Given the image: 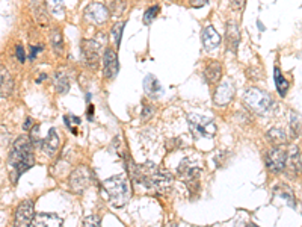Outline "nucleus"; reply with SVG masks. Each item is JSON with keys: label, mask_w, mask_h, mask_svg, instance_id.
Returning <instances> with one entry per match:
<instances>
[{"label": "nucleus", "mask_w": 302, "mask_h": 227, "mask_svg": "<svg viewBox=\"0 0 302 227\" xmlns=\"http://www.w3.org/2000/svg\"><path fill=\"white\" fill-rule=\"evenodd\" d=\"M203 44L207 50H212V49H216L219 44H221V35L216 32V29L213 26H207L204 31H203Z\"/></svg>", "instance_id": "obj_14"}, {"label": "nucleus", "mask_w": 302, "mask_h": 227, "mask_svg": "<svg viewBox=\"0 0 302 227\" xmlns=\"http://www.w3.org/2000/svg\"><path fill=\"white\" fill-rule=\"evenodd\" d=\"M275 85H277V90H278V93H280V96L281 97H284L286 94H287V90H289V82H287V79L283 76V73L280 71V68L277 67L275 68Z\"/></svg>", "instance_id": "obj_24"}, {"label": "nucleus", "mask_w": 302, "mask_h": 227, "mask_svg": "<svg viewBox=\"0 0 302 227\" xmlns=\"http://www.w3.org/2000/svg\"><path fill=\"white\" fill-rule=\"evenodd\" d=\"M32 124H33L32 118H26V121H24V129H26V130H30V129H32Z\"/></svg>", "instance_id": "obj_37"}, {"label": "nucleus", "mask_w": 302, "mask_h": 227, "mask_svg": "<svg viewBox=\"0 0 302 227\" xmlns=\"http://www.w3.org/2000/svg\"><path fill=\"white\" fill-rule=\"evenodd\" d=\"M46 6L53 15L63 14V2L62 0H46Z\"/></svg>", "instance_id": "obj_25"}, {"label": "nucleus", "mask_w": 302, "mask_h": 227, "mask_svg": "<svg viewBox=\"0 0 302 227\" xmlns=\"http://www.w3.org/2000/svg\"><path fill=\"white\" fill-rule=\"evenodd\" d=\"M290 127H292V130H293V135H299V132H301V118H299V115L296 112H292V117H290Z\"/></svg>", "instance_id": "obj_29"}, {"label": "nucleus", "mask_w": 302, "mask_h": 227, "mask_svg": "<svg viewBox=\"0 0 302 227\" xmlns=\"http://www.w3.org/2000/svg\"><path fill=\"white\" fill-rule=\"evenodd\" d=\"M157 12H159V6H157V5H154V6H151L150 9H147V12H145V15H144V23H145V24H150V23L156 18Z\"/></svg>", "instance_id": "obj_30"}, {"label": "nucleus", "mask_w": 302, "mask_h": 227, "mask_svg": "<svg viewBox=\"0 0 302 227\" xmlns=\"http://www.w3.org/2000/svg\"><path fill=\"white\" fill-rule=\"evenodd\" d=\"M267 141L274 146V147H283L287 143V135L283 129L280 127H274L266 133Z\"/></svg>", "instance_id": "obj_21"}, {"label": "nucleus", "mask_w": 302, "mask_h": 227, "mask_svg": "<svg viewBox=\"0 0 302 227\" xmlns=\"http://www.w3.org/2000/svg\"><path fill=\"white\" fill-rule=\"evenodd\" d=\"M35 227H62V220L55 214H35L33 217Z\"/></svg>", "instance_id": "obj_15"}, {"label": "nucleus", "mask_w": 302, "mask_h": 227, "mask_svg": "<svg viewBox=\"0 0 302 227\" xmlns=\"http://www.w3.org/2000/svg\"><path fill=\"white\" fill-rule=\"evenodd\" d=\"M15 52H17L15 55H17V58H18V61L23 64V62L26 61V56H24V50H23V46H17V50H15Z\"/></svg>", "instance_id": "obj_33"}, {"label": "nucleus", "mask_w": 302, "mask_h": 227, "mask_svg": "<svg viewBox=\"0 0 302 227\" xmlns=\"http://www.w3.org/2000/svg\"><path fill=\"white\" fill-rule=\"evenodd\" d=\"M82 53H83V61L85 64L95 70L100 64V58H102V46L94 41V40H83L82 41Z\"/></svg>", "instance_id": "obj_6"}, {"label": "nucleus", "mask_w": 302, "mask_h": 227, "mask_svg": "<svg viewBox=\"0 0 302 227\" xmlns=\"http://www.w3.org/2000/svg\"><path fill=\"white\" fill-rule=\"evenodd\" d=\"M33 217H35L33 202L32 200H24L15 209V220H14L15 227H32Z\"/></svg>", "instance_id": "obj_8"}, {"label": "nucleus", "mask_w": 302, "mask_h": 227, "mask_svg": "<svg viewBox=\"0 0 302 227\" xmlns=\"http://www.w3.org/2000/svg\"><path fill=\"white\" fill-rule=\"evenodd\" d=\"M92 182V173L88 167L82 165L79 168L71 173V177H70V186L74 192H83L86 188H89Z\"/></svg>", "instance_id": "obj_7"}, {"label": "nucleus", "mask_w": 302, "mask_h": 227, "mask_svg": "<svg viewBox=\"0 0 302 227\" xmlns=\"http://www.w3.org/2000/svg\"><path fill=\"white\" fill-rule=\"evenodd\" d=\"M204 77L209 83H216L222 77V67L219 62H210L204 70Z\"/></svg>", "instance_id": "obj_20"}, {"label": "nucleus", "mask_w": 302, "mask_h": 227, "mask_svg": "<svg viewBox=\"0 0 302 227\" xmlns=\"http://www.w3.org/2000/svg\"><path fill=\"white\" fill-rule=\"evenodd\" d=\"M43 50V46H30V59H35V56L38 55V52Z\"/></svg>", "instance_id": "obj_34"}, {"label": "nucleus", "mask_w": 302, "mask_h": 227, "mask_svg": "<svg viewBox=\"0 0 302 227\" xmlns=\"http://www.w3.org/2000/svg\"><path fill=\"white\" fill-rule=\"evenodd\" d=\"M55 88L59 94H65L68 90H70V79H68V74L65 70H59L56 74H55Z\"/></svg>", "instance_id": "obj_23"}, {"label": "nucleus", "mask_w": 302, "mask_h": 227, "mask_svg": "<svg viewBox=\"0 0 302 227\" xmlns=\"http://www.w3.org/2000/svg\"><path fill=\"white\" fill-rule=\"evenodd\" d=\"M35 162L32 153V139L27 136H20L9 153V167L14 170V174L20 177L24 171H27Z\"/></svg>", "instance_id": "obj_2"}, {"label": "nucleus", "mask_w": 302, "mask_h": 227, "mask_svg": "<svg viewBox=\"0 0 302 227\" xmlns=\"http://www.w3.org/2000/svg\"><path fill=\"white\" fill-rule=\"evenodd\" d=\"M150 117H153V108L148 106L147 103H144V109H142V120H148Z\"/></svg>", "instance_id": "obj_32"}, {"label": "nucleus", "mask_w": 302, "mask_h": 227, "mask_svg": "<svg viewBox=\"0 0 302 227\" xmlns=\"http://www.w3.org/2000/svg\"><path fill=\"white\" fill-rule=\"evenodd\" d=\"M63 120H65V124L68 126V129L76 135L77 133V129L76 127L80 124V118L79 117H74V115H65Z\"/></svg>", "instance_id": "obj_27"}, {"label": "nucleus", "mask_w": 302, "mask_h": 227, "mask_svg": "<svg viewBox=\"0 0 302 227\" xmlns=\"http://www.w3.org/2000/svg\"><path fill=\"white\" fill-rule=\"evenodd\" d=\"M124 26H125V23L120 21V23L114 24V27H112V40H114V43H115L117 47L120 46L121 37H122V32H124Z\"/></svg>", "instance_id": "obj_26"}, {"label": "nucleus", "mask_w": 302, "mask_h": 227, "mask_svg": "<svg viewBox=\"0 0 302 227\" xmlns=\"http://www.w3.org/2000/svg\"><path fill=\"white\" fill-rule=\"evenodd\" d=\"M173 227H174V226H173Z\"/></svg>", "instance_id": "obj_41"}, {"label": "nucleus", "mask_w": 302, "mask_h": 227, "mask_svg": "<svg viewBox=\"0 0 302 227\" xmlns=\"http://www.w3.org/2000/svg\"><path fill=\"white\" fill-rule=\"evenodd\" d=\"M131 176L138 183L144 185L148 189H157L159 192H168L173 185V176L151 162L135 167Z\"/></svg>", "instance_id": "obj_1"}, {"label": "nucleus", "mask_w": 302, "mask_h": 227, "mask_svg": "<svg viewBox=\"0 0 302 227\" xmlns=\"http://www.w3.org/2000/svg\"><path fill=\"white\" fill-rule=\"evenodd\" d=\"M46 77H47V76H46V74H43V76H40V79H38V82H41V80H44V79H46Z\"/></svg>", "instance_id": "obj_39"}, {"label": "nucleus", "mask_w": 302, "mask_h": 227, "mask_svg": "<svg viewBox=\"0 0 302 227\" xmlns=\"http://www.w3.org/2000/svg\"><path fill=\"white\" fill-rule=\"evenodd\" d=\"M287 152L283 147H274L266 155V165L274 173H281L286 167Z\"/></svg>", "instance_id": "obj_10"}, {"label": "nucleus", "mask_w": 302, "mask_h": 227, "mask_svg": "<svg viewBox=\"0 0 302 227\" xmlns=\"http://www.w3.org/2000/svg\"><path fill=\"white\" fill-rule=\"evenodd\" d=\"M286 165H289V168L292 170L293 174H299V171H301V153H299L298 147L290 149V153L287 155V159H286Z\"/></svg>", "instance_id": "obj_22"}, {"label": "nucleus", "mask_w": 302, "mask_h": 227, "mask_svg": "<svg viewBox=\"0 0 302 227\" xmlns=\"http://www.w3.org/2000/svg\"><path fill=\"white\" fill-rule=\"evenodd\" d=\"M83 14H85V18H86L89 23H94V24H103V23H106V21L109 20V17H111L109 9H108L103 3H98V2L88 5Z\"/></svg>", "instance_id": "obj_9"}, {"label": "nucleus", "mask_w": 302, "mask_h": 227, "mask_svg": "<svg viewBox=\"0 0 302 227\" xmlns=\"http://www.w3.org/2000/svg\"><path fill=\"white\" fill-rule=\"evenodd\" d=\"M41 146L44 147V150H46V153L49 156H53L58 152V149H59V135H58L56 129L52 127L49 130V133L44 138V141H41Z\"/></svg>", "instance_id": "obj_16"}, {"label": "nucleus", "mask_w": 302, "mask_h": 227, "mask_svg": "<svg viewBox=\"0 0 302 227\" xmlns=\"http://www.w3.org/2000/svg\"><path fill=\"white\" fill-rule=\"evenodd\" d=\"M233 96H234V83L231 80H225L216 88L215 96H213V102L218 106H225L231 102Z\"/></svg>", "instance_id": "obj_12"}, {"label": "nucleus", "mask_w": 302, "mask_h": 227, "mask_svg": "<svg viewBox=\"0 0 302 227\" xmlns=\"http://www.w3.org/2000/svg\"><path fill=\"white\" fill-rule=\"evenodd\" d=\"M239 40H241V34H239V26L234 21H228L227 23V44L228 49L231 52L236 53L238 46H239Z\"/></svg>", "instance_id": "obj_17"}, {"label": "nucleus", "mask_w": 302, "mask_h": 227, "mask_svg": "<svg viewBox=\"0 0 302 227\" xmlns=\"http://www.w3.org/2000/svg\"><path fill=\"white\" fill-rule=\"evenodd\" d=\"M246 227H257V226H254V224H249V226H246Z\"/></svg>", "instance_id": "obj_40"}, {"label": "nucleus", "mask_w": 302, "mask_h": 227, "mask_svg": "<svg viewBox=\"0 0 302 227\" xmlns=\"http://www.w3.org/2000/svg\"><path fill=\"white\" fill-rule=\"evenodd\" d=\"M231 5L234 9H243L245 6V0H231Z\"/></svg>", "instance_id": "obj_35"}, {"label": "nucleus", "mask_w": 302, "mask_h": 227, "mask_svg": "<svg viewBox=\"0 0 302 227\" xmlns=\"http://www.w3.org/2000/svg\"><path fill=\"white\" fill-rule=\"evenodd\" d=\"M82 227H100V218L97 215H89L85 218Z\"/></svg>", "instance_id": "obj_31"}, {"label": "nucleus", "mask_w": 302, "mask_h": 227, "mask_svg": "<svg viewBox=\"0 0 302 227\" xmlns=\"http://www.w3.org/2000/svg\"><path fill=\"white\" fill-rule=\"evenodd\" d=\"M105 67H103V73L108 79H112L117 76L118 73V58L114 49H106L105 58H103Z\"/></svg>", "instance_id": "obj_13"}, {"label": "nucleus", "mask_w": 302, "mask_h": 227, "mask_svg": "<svg viewBox=\"0 0 302 227\" xmlns=\"http://www.w3.org/2000/svg\"><path fill=\"white\" fill-rule=\"evenodd\" d=\"M187 121L190 132L193 133L195 138H212L216 133V124L207 117L198 114H189Z\"/></svg>", "instance_id": "obj_5"}, {"label": "nucleus", "mask_w": 302, "mask_h": 227, "mask_svg": "<svg viewBox=\"0 0 302 227\" xmlns=\"http://www.w3.org/2000/svg\"><path fill=\"white\" fill-rule=\"evenodd\" d=\"M243 102L245 105L255 114H266L271 111L274 100L272 97L258 88H249L245 94H243Z\"/></svg>", "instance_id": "obj_4"}, {"label": "nucleus", "mask_w": 302, "mask_h": 227, "mask_svg": "<svg viewBox=\"0 0 302 227\" xmlns=\"http://www.w3.org/2000/svg\"><path fill=\"white\" fill-rule=\"evenodd\" d=\"M144 90L147 93L148 97H159L162 94V85L160 82L157 80L156 76L153 74H148L144 80Z\"/></svg>", "instance_id": "obj_19"}, {"label": "nucleus", "mask_w": 302, "mask_h": 227, "mask_svg": "<svg viewBox=\"0 0 302 227\" xmlns=\"http://www.w3.org/2000/svg\"><path fill=\"white\" fill-rule=\"evenodd\" d=\"M14 88V80L11 73L0 65V97H6L12 93Z\"/></svg>", "instance_id": "obj_18"}, {"label": "nucleus", "mask_w": 302, "mask_h": 227, "mask_svg": "<svg viewBox=\"0 0 302 227\" xmlns=\"http://www.w3.org/2000/svg\"><path fill=\"white\" fill-rule=\"evenodd\" d=\"M199 174H201V168L199 167L190 164V161H187V159H183L181 161L180 167H179V177H180L186 185H189L190 188L192 186H196L198 185Z\"/></svg>", "instance_id": "obj_11"}, {"label": "nucleus", "mask_w": 302, "mask_h": 227, "mask_svg": "<svg viewBox=\"0 0 302 227\" xmlns=\"http://www.w3.org/2000/svg\"><path fill=\"white\" fill-rule=\"evenodd\" d=\"M92 112H94V106L91 105V106L88 108V118H89V120H91V118H92V115H94Z\"/></svg>", "instance_id": "obj_38"}, {"label": "nucleus", "mask_w": 302, "mask_h": 227, "mask_svg": "<svg viewBox=\"0 0 302 227\" xmlns=\"http://www.w3.org/2000/svg\"><path fill=\"white\" fill-rule=\"evenodd\" d=\"M190 3H192L193 8H201V6L207 5V0H192Z\"/></svg>", "instance_id": "obj_36"}, {"label": "nucleus", "mask_w": 302, "mask_h": 227, "mask_svg": "<svg viewBox=\"0 0 302 227\" xmlns=\"http://www.w3.org/2000/svg\"><path fill=\"white\" fill-rule=\"evenodd\" d=\"M103 188L112 206L121 208L130 198V185L124 176H115L103 182Z\"/></svg>", "instance_id": "obj_3"}, {"label": "nucleus", "mask_w": 302, "mask_h": 227, "mask_svg": "<svg viewBox=\"0 0 302 227\" xmlns=\"http://www.w3.org/2000/svg\"><path fill=\"white\" fill-rule=\"evenodd\" d=\"M50 40H52V46H53V49H55V50H58V52H62V49H63V43H62V35H60V32L58 31V29H55V31L52 32Z\"/></svg>", "instance_id": "obj_28"}]
</instances>
